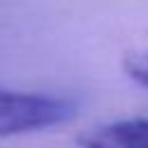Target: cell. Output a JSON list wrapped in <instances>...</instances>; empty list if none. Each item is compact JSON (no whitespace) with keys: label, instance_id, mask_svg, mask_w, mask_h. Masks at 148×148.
Here are the masks:
<instances>
[{"label":"cell","instance_id":"3957f363","mask_svg":"<svg viewBox=\"0 0 148 148\" xmlns=\"http://www.w3.org/2000/svg\"><path fill=\"white\" fill-rule=\"evenodd\" d=\"M123 69H125V74H127L134 83L148 88V51L127 53V56L123 58Z\"/></svg>","mask_w":148,"mask_h":148},{"label":"cell","instance_id":"7a4b0ae2","mask_svg":"<svg viewBox=\"0 0 148 148\" xmlns=\"http://www.w3.org/2000/svg\"><path fill=\"white\" fill-rule=\"evenodd\" d=\"M79 148H148V118L97 125L79 134Z\"/></svg>","mask_w":148,"mask_h":148},{"label":"cell","instance_id":"6da1fadb","mask_svg":"<svg viewBox=\"0 0 148 148\" xmlns=\"http://www.w3.org/2000/svg\"><path fill=\"white\" fill-rule=\"evenodd\" d=\"M74 113L76 109L69 99L0 88V136L62 125L74 118Z\"/></svg>","mask_w":148,"mask_h":148}]
</instances>
